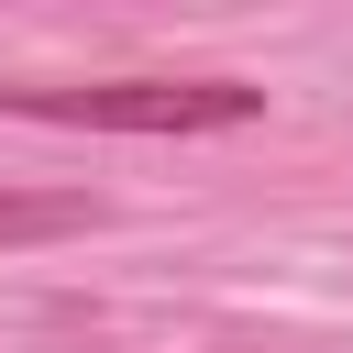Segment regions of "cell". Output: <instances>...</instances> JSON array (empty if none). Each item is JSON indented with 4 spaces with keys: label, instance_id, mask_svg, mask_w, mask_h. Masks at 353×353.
<instances>
[{
    "label": "cell",
    "instance_id": "1",
    "mask_svg": "<svg viewBox=\"0 0 353 353\" xmlns=\"http://www.w3.org/2000/svg\"><path fill=\"white\" fill-rule=\"evenodd\" d=\"M11 121H77V132H243L265 121L254 77H0Z\"/></svg>",
    "mask_w": 353,
    "mask_h": 353
},
{
    "label": "cell",
    "instance_id": "2",
    "mask_svg": "<svg viewBox=\"0 0 353 353\" xmlns=\"http://www.w3.org/2000/svg\"><path fill=\"white\" fill-rule=\"evenodd\" d=\"M99 199H66V188H0V243H55V232H88Z\"/></svg>",
    "mask_w": 353,
    "mask_h": 353
}]
</instances>
